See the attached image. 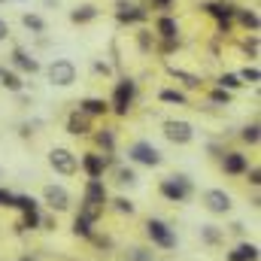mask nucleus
<instances>
[{
	"instance_id": "obj_16",
	"label": "nucleus",
	"mask_w": 261,
	"mask_h": 261,
	"mask_svg": "<svg viewBox=\"0 0 261 261\" xmlns=\"http://www.w3.org/2000/svg\"><path fill=\"white\" fill-rule=\"evenodd\" d=\"M0 85H6L9 91H21V79L9 70H0Z\"/></svg>"
},
{
	"instance_id": "obj_38",
	"label": "nucleus",
	"mask_w": 261,
	"mask_h": 261,
	"mask_svg": "<svg viewBox=\"0 0 261 261\" xmlns=\"http://www.w3.org/2000/svg\"><path fill=\"white\" fill-rule=\"evenodd\" d=\"M158 3H167V0H158Z\"/></svg>"
},
{
	"instance_id": "obj_11",
	"label": "nucleus",
	"mask_w": 261,
	"mask_h": 261,
	"mask_svg": "<svg viewBox=\"0 0 261 261\" xmlns=\"http://www.w3.org/2000/svg\"><path fill=\"white\" fill-rule=\"evenodd\" d=\"M222 167H225V173H243L246 170V158L240 152H231V155H225Z\"/></svg>"
},
{
	"instance_id": "obj_4",
	"label": "nucleus",
	"mask_w": 261,
	"mask_h": 261,
	"mask_svg": "<svg viewBox=\"0 0 261 261\" xmlns=\"http://www.w3.org/2000/svg\"><path fill=\"white\" fill-rule=\"evenodd\" d=\"M164 137L170 140V143H189L192 137H195V130L189 122H176V119H170V122H164Z\"/></svg>"
},
{
	"instance_id": "obj_30",
	"label": "nucleus",
	"mask_w": 261,
	"mask_h": 261,
	"mask_svg": "<svg viewBox=\"0 0 261 261\" xmlns=\"http://www.w3.org/2000/svg\"><path fill=\"white\" fill-rule=\"evenodd\" d=\"M243 79H246V82H258L261 73L255 70V67H246V70H243Z\"/></svg>"
},
{
	"instance_id": "obj_15",
	"label": "nucleus",
	"mask_w": 261,
	"mask_h": 261,
	"mask_svg": "<svg viewBox=\"0 0 261 261\" xmlns=\"http://www.w3.org/2000/svg\"><path fill=\"white\" fill-rule=\"evenodd\" d=\"M12 58H15V67H21V70H28V73H37V70H40V64H37L31 55H24V52H15Z\"/></svg>"
},
{
	"instance_id": "obj_20",
	"label": "nucleus",
	"mask_w": 261,
	"mask_h": 261,
	"mask_svg": "<svg viewBox=\"0 0 261 261\" xmlns=\"http://www.w3.org/2000/svg\"><path fill=\"white\" fill-rule=\"evenodd\" d=\"M88 18H94V6H82L73 12V21H88Z\"/></svg>"
},
{
	"instance_id": "obj_32",
	"label": "nucleus",
	"mask_w": 261,
	"mask_h": 261,
	"mask_svg": "<svg viewBox=\"0 0 261 261\" xmlns=\"http://www.w3.org/2000/svg\"><path fill=\"white\" fill-rule=\"evenodd\" d=\"M137 176H134V170H128V167H122L119 170V182H134Z\"/></svg>"
},
{
	"instance_id": "obj_3",
	"label": "nucleus",
	"mask_w": 261,
	"mask_h": 261,
	"mask_svg": "<svg viewBox=\"0 0 261 261\" xmlns=\"http://www.w3.org/2000/svg\"><path fill=\"white\" fill-rule=\"evenodd\" d=\"M49 79L55 82V85H73L76 82V67L64 61V58H58V61H52L49 67Z\"/></svg>"
},
{
	"instance_id": "obj_12",
	"label": "nucleus",
	"mask_w": 261,
	"mask_h": 261,
	"mask_svg": "<svg viewBox=\"0 0 261 261\" xmlns=\"http://www.w3.org/2000/svg\"><path fill=\"white\" fill-rule=\"evenodd\" d=\"M258 258V249L252 246V243H243V246H237L231 255H228V261H255Z\"/></svg>"
},
{
	"instance_id": "obj_23",
	"label": "nucleus",
	"mask_w": 261,
	"mask_h": 261,
	"mask_svg": "<svg viewBox=\"0 0 261 261\" xmlns=\"http://www.w3.org/2000/svg\"><path fill=\"white\" fill-rule=\"evenodd\" d=\"M15 206L24 210V213H31V210H37V200L34 197H15Z\"/></svg>"
},
{
	"instance_id": "obj_35",
	"label": "nucleus",
	"mask_w": 261,
	"mask_h": 261,
	"mask_svg": "<svg viewBox=\"0 0 261 261\" xmlns=\"http://www.w3.org/2000/svg\"><path fill=\"white\" fill-rule=\"evenodd\" d=\"M213 100H216V103H228V91H225V88H222V91H213Z\"/></svg>"
},
{
	"instance_id": "obj_28",
	"label": "nucleus",
	"mask_w": 261,
	"mask_h": 261,
	"mask_svg": "<svg viewBox=\"0 0 261 261\" xmlns=\"http://www.w3.org/2000/svg\"><path fill=\"white\" fill-rule=\"evenodd\" d=\"M0 206H15V195L6 192V189H0Z\"/></svg>"
},
{
	"instance_id": "obj_21",
	"label": "nucleus",
	"mask_w": 261,
	"mask_h": 261,
	"mask_svg": "<svg viewBox=\"0 0 261 261\" xmlns=\"http://www.w3.org/2000/svg\"><path fill=\"white\" fill-rule=\"evenodd\" d=\"M21 21H24V28H31V31H43V18H40V15H31V12H28Z\"/></svg>"
},
{
	"instance_id": "obj_5",
	"label": "nucleus",
	"mask_w": 261,
	"mask_h": 261,
	"mask_svg": "<svg viewBox=\"0 0 261 261\" xmlns=\"http://www.w3.org/2000/svg\"><path fill=\"white\" fill-rule=\"evenodd\" d=\"M130 158L140 161V164H149V167L161 164V152H158L152 143H134V146H130Z\"/></svg>"
},
{
	"instance_id": "obj_18",
	"label": "nucleus",
	"mask_w": 261,
	"mask_h": 261,
	"mask_svg": "<svg viewBox=\"0 0 261 261\" xmlns=\"http://www.w3.org/2000/svg\"><path fill=\"white\" fill-rule=\"evenodd\" d=\"M158 31H161L164 37H176V21H173V18H161V21H158Z\"/></svg>"
},
{
	"instance_id": "obj_9",
	"label": "nucleus",
	"mask_w": 261,
	"mask_h": 261,
	"mask_svg": "<svg viewBox=\"0 0 261 261\" xmlns=\"http://www.w3.org/2000/svg\"><path fill=\"white\" fill-rule=\"evenodd\" d=\"M46 203L52 210H67L70 206V195H67L61 186H46Z\"/></svg>"
},
{
	"instance_id": "obj_7",
	"label": "nucleus",
	"mask_w": 261,
	"mask_h": 261,
	"mask_svg": "<svg viewBox=\"0 0 261 261\" xmlns=\"http://www.w3.org/2000/svg\"><path fill=\"white\" fill-rule=\"evenodd\" d=\"M203 203H206L210 213H228V210H231V195L222 192V189H210V192L203 195Z\"/></svg>"
},
{
	"instance_id": "obj_31",
	"label": "nucleus",
	"mask_w": 261,
	"mask_h": 261,
	"mask_svg": "<svg viewBox=\"0 0 261 261\" xmlns=\"http://www.w3.org/2000/svg\"><path fill=\"white\" fill-rule=\"evenodd\" d=\"M130 261H155V258H152V252H146V249H134Z\"/></svg>"
},
{
	"instance_id": "obj_17",
	"label": "nucleus",
	"mask_w": 261,
	"mask_h": 261,
	"mask_svg": "<svg viewBox=\"0 0 261 261\" xmlns=\"http://www.w3.org/2000/svg\"><path fill=\"white\" fill-rule=\"evenodd\" d=\"M73 231H76V234H82V237H91V222H88V219H82V216H76Z\"/></svg>"
},
{
	"instance_id": "obj_1",
	"label": "nucleus",
	"mask_w": 261,
	"mask_h": 261,
	"mask_svg": "<svg viewBox=\"0 0 261 261\" xmlns=\"http://www.w3.org/2000/svg\"><path fill=\"white\" fill-rule=\"evenodd\" d=\"M49 164H52L58 173H64V176H73V173L79 170V161H76V155H73L70 149H52V152H49Z\"/></svg>"
},
{
	"instance_id": "obj_24",
	"label": "nucleus",
	"mask_w": 261,
	"mask_h": 261,
	"mask_svg": "<svg viewBox=\"0 0 261 261\" xmlns=\"http://www.w3.org/2000/svg\"><path fill=\"white\" fill-rule=\"evenodd\" d=\"M240 21H243L246 28H252V31L258 28V15H255V12H240Z\"/></svg>"
},
{
	"instance_id": "obj_8",
	"label": "nucleus",
	"mask_w": 261,
	"mask_h": 261,
	"mask_svg": "<svg viewBox=\"0 0 261 261\" xmlns=\"http://www.w3.org/2000/svg\"><path fill=\"white\" fill-rule=\"evenodd\" d=\"M130 97H134V82H119V88H116V94H113V110H116L119 116L128 113Z\"/></svg>"
},
{
	"instance_id": "obj_22",
	"label": "nucleus",
	"mask_w": 261,
	"mask_h": 261,
	"mask_svg": "<svg viewBox=\"0 0 261 261\" xmlns=\"http://www.w3.org/2000/svg\"><path fill=\"white\" fill-rule=\"evenodd\" d=\"M161 100H167V103H186V94H179V91H161Z\"/></svg>"
},
{
	"instance_id": "obj_10",
	"label": "nucleus",
	"mask_w": 261,
	"mask_h": 261,
	"mask_svg": "<svg viewBox=\"0 0 261 261\" xmlns=\"http://www.w3.org/2000/svg\"><path fill=\"white\" fill-rule=\"evenodd\" d=\"M82 167H85V173H88L91 179H100V176H103V167H107V158H100V155H85V158H82Z\"/></svg>"
},
{
	"instance_id": "obj_2",
	"label": "nucleus",
	"mask_w": 261,
	"mask_h": 261,
	"mask_svg": "<svg viewBox=\"0 0 261 261\" xmlns=\"http://www.w3.org/2000/svg\"><path fill=\"white\" fill-rule=\"evenodd\" d=\"M192 192V182L186 176H173V179H164L161 182V195L170 197V200H186Z\"/></svg>"
},
{
	"instance_id": "obj_29",
	"label": "nucleus",
	"mask_w": 261,
	"mask_h": 261,
	"mask_svg": "<svg viewBox=\"0 0 261 261\" xmlns=\"http://www.w3.org/2000/svg\"><path fill=\"white\" fill-rule=\"evenodd\" d=\"M243 140H246V143H258V125H252V128L243 130Z\"/></svg>"
},
{
	"instance_id": "obj_6",
	"label": "nucleus",
	"mask_w": 261,
	"mask_h": 261,
	"mask_svg": "<svg viewBox=\"0 0 261 261\" xmlns=\"http://www.w3.org/2000/svg\"><path fill=\"white\" fill-rule=\"evenodd\" d=\"M146 231H149V237L158 243V246H164V249H173L176 246V237L167 231V225L164 222H158V219H152L149 225H146Z\"/></svg>"
},
{
	"instance_id": "obj_25",
	"label": "nucleus",
	"mask_w": 261,
	"mask_h": 261,
	"mask_svg": "<svg viewBox=\"0 0 261 261\" xmlns=\"http://www.w3.org/2000/svg\"><path fill=\"white\" fill-rule=\"evenodd\" d=\"M219 85H222V88H240V79L231 76V73H225V76L219 79Z\"/></svg>"
},
{
	"instance_id": "obj_19",
	"label": "nucleus",
	"mask_w": 261,
	"mask_h": 261,
	"mask_svg": "<svg viewBox=\"0 0 261 261\" xmlns=\"http://www.w3.org/2000/svg\"><path fill=\"white\" fill-rule=\"evenodd\" d=\"M119 18H122V21H134V18H143V12H137V6H122Z\"/></svg>"
},
{
	"instance_id": "obj_33",
	"label": "nucleus",
	"mask_w": 261,
	"mask_h": 261,
	"mask_svg": "<svg viewBox=\"0 0 261 261\" xmlns=\"http://www.w3.org/2000/svg\"><path fill=\"white\" fill-rule=\"evenodd\" d=\"M203 240H206V243H216V240H219V231H216V228H203Z\"/></svg>"
},
{
	"instance_id": "obj_26",
	"label": "nucleus",
	"mask_w": 261,
	"mask_h": 261,
	"mask_svg": "<svg viewBox=\"0 0 261 261\" xmlns=\"http://www.w3.org/2000/svg\"><path fill=\"white\" fill-rule=\"evenodd\" d=\"M213 15H219V18H228L231 15V6H219V3H213V6H206Z\"/></svg>"
},
{
	"instance_id": "obj_14",
	"label": "nucleus",
	"mask_w": 261,
	"mask_h": 261,
	"mask_svg": "<svg viewBox=\"0 0 261 261\" xmlns=\"http://www.w3.org/2000/svg\"><path fill=\"white\" fill-rule=\"evenodd\" d=\"M67 130H70V134H76V137H79V134H88V119H85V116H79V113H76V116H70Z\"/></svg>"
},
{
	"instance_id": "obj_27",
	"label": "nucleus",
	"mask_w": 261,
	"mask_h": 261,
	"mask_svg": "<svg viewBox=\"0 0 261 261\" xmlns=\"http://www.w3.org/2000/svg\"><path fill=\"white\" fill-rule=\"evenodd\" d=\"M37 225H40V216H37V210L24 213V225H21V228H37Z\"/></svg>"
},
{
	"instance_id": "obj_34",
	"label": "nucleus",
	"mask_w": 261,
	"mask_h": 261,
	"mask_svg": "<svg viewBox=\"0 0 261 261\" xmlns=\"http://www.w3.org/2000/svg\"><path fill=\"white\" fill-rule=\"evenodd\" d=\"M97 140H100V146H107V149H113V134H97Z\"/></svg>"
},
{
	"instance_id": "obj_13",
	"label": "nucleus",
	"mask_w": 261,
	"mask_h": 261,
	"mask_svg": "<svg viewBox=\"0 0 261 261\" xmlns=\"http://www.w3.org/2000/svg\"><path fill=\"white\" fill-rule=\"evenodd\" d=\"M82 113H88V116H103V113H107V103L97 100V97H88V100H82Z\"/></svg>"
},
{
	"instance_id": "obj_36",
	"label": "nucleus",
	"mask_w": 261,
	"mask_h": 261,
	"mask_svg": "<svg viewBox=\"0 0 261 261\" xmlns=\"http://www.w3.org/2000/svg\"><path fill=\"white\" fill-rule=\"evenodd\" d=\"M116 206H119L122 213H130V210H134V203H128L125 197H119V200H116Z\"/></svg>"
},
{
	"instance_id": "obj_37",
	"label": "nucleus",
	"mask_w": 261,
	"mask_h": 261,
	"mask_svg": "<svg viewBox=\"0 0 261 261\" xmlns=\"http://www.w3.org/2000/svg\"><path fill=\"white\" fill-rule=\"evenodd\" d=\"M9 37V28H6V21H0V40H6Z\"/></svg>"
}]
</instances>
